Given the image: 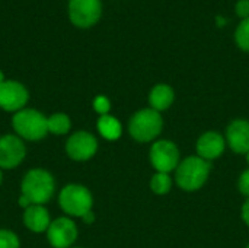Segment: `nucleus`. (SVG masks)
<instances>
[{
	"mask_svg": "<svg viewBox=\"0 0 249 248\" xmlns=\"http://www.w3.org/2000/svg\"><path fill=\"white\" fill-rule=\"evenodd\" d=\"M241 218L244 221V224L249 228V199H247L241 208Z\"/></svg>",
	"mask_w": 249,
	"mask_h": 248,
	"instance_id": "b1692460",
	"label": "nucleus"
},
{
	"mask_svg": "<svg viewBox=\"0 0 249 248\" xmlns=\"http://www.w3.org/2000/svg\"><path fill=\"white\" fill-rule=\"evenodd\" d=\"M210 174L212 162L200 158L198 155H191L181 159L179 165L174 171V181L181 190L193 193L203 189Z\"/></svg>",
	"mask_w": 249,
	"mask_h": 248,
	"instance_id": "f257e3e1",
	"label": "nucleus"
},
{
	"mask_svg": "<svg viewBox=\"0 0 249 248\" xmlns=\"http://www.w3.org/2000/svg\"><path fill=\"white\" fill-rule=\"evenodd\" d=\"M47 129L48 134L64 136L71 130V118L66 113H54L47 117Z\"/></svg>",
	"mask_w": 249,
	"mask_h": 248,
	"instance_id": "f3484780",
	"label": "nucleus"
},
{
	"mask_svg": "<svg viewBox=\"0 0 249 248\" xmlns=\"http://www.w3.org/2000/svg\"><path fill=\"white\" fill-rule=\"evenodd\" d=\"M12 129L23 142H39L48 134L47 117L35 108H23L13 114Z\"/></svg>",
	"mask_w": 249,
	"mask_h": 248,
	"instance_id": "39448f33",
	"label": "nucleus"
},
{
	"mask_svg": "<svg viewBox=\"0 0 249 248\" xmlns=\"http://www.w3.org/2000/svg\"><path fill=\"white\" fill-rule=\"evenodd\" d=\"M245 248H249V243H248V244H247V247H245Z\"/></svg>",
	"mask_w": 249,
	"mask_h": 248,
	"instance_id": "7c9ffc66",
	"label": "nucleus"
},
{
	"mask_svg": "<svg viewBox=\"0 0 249 248\" xmlns=\"http://www.w3.org/2000/svg\"><path fill=\"white\" fill-rule=\"evenodd\" d=\"M216 25H217V26H223V25H226V19H225V18H222V16H217V18H216Z\"/></svg>",
	"mask_w": 249,
	"mask_h": 248,
	"instance_id": "bb28decb",
	"label": "nucleus"
},
{
	"mask_svg": "<svg viewBox=\"0 0 249 248\" xmlns=\"http://www.w3.org/2000/svg\"><path fill=\"white\" fill-rule=\"evenodd\" d=\"M92 108L99 117L107 115L111 111V101L107 95H96L92 101Z\"/></svg>",
	"mask_w": 249,
	"mask_h": 248,
	"instance_id": "412c9836",
	"label": "nucleus"
},
{
	"mask_svg": "<svg viewBox=\"0 0 249 248\" xmlns=\"http://www.w3.org/2000/svg\"><path fill=\"white\" fill-rule=\"evenodd\" d=\"M4 80H6V77H4V73H3V70L0 69V85H1Z\"/></svg>",
	"mask_w": 249,
	"mask_h": 248,
	"instance_id": "cd10ccee",
	"label": "nucleus"
},
{
	"mask_svg": "<svg viewBox=\"0 0 249 248\" xmlns=\"http://www.w3.org/2000/svg\"><path fill=\"white\" fill-rule=\"evenodd\" d=\"M20 194L31 205H47L55 194V178L44 168H32L26 171L20 181Z\"/></svg>",
	"mask_w": 249,
	"mask_h": 248,
	"instance_id": "f03ea898",
	"label": "nucleus"
},
{
	"mask_svg": "<svg viewBox=\"0 0 249 248\" xmlns=\"http://www.w3.org/2000/svg\"><path fill=\"white\" fill-rule=\"evenodd\" d=\"M226 139L225 134L216 130H207L196 142V152L200 158L212 162L219 159L226 151Z\"/></svg>",
	"mask_w": 249,
	"mask_h": 248,
	"instance_id": "f8f14e48",
	"label": "nucleus"
},
{
	"mask_svg": "<svg viewBox=\"0 0 249 248\" xmlns=\"http://www.w3.org/2000/svg\"><path fill=\"white\" fill-rule=\"evenodd\" d=\"M245 159H247V164H248V168H249V152L245 155Z\"/></svg>",
	"mask_w": 249,
	"mask_h": 248,
	"instance_id": "c756f323",
	"label": "nucleus"
},
{
	"mask_svg": "<svg viewBox=\"0 0 249 248\" xmlns=\"http://www.w3.org/2000/svg\"><path fill=\"white\" fill-rule=\"evenodd\" d=\"M233 41L241 51L249 53V18L239 20L233 32Z\"/></svg>",
	"mask_w": 249,
	"mask_h": 248,
	"instance_id": "6ab92c4d",
	"label": "nucleus"
},
{
	"mask_svg": "<svg viewBox=\"0 0 249 248\" xmlns=\"http://www.w3.org/2000/svg\"><path fill=\"white\" fill-rule=\"evenodd\" d=\"M174 177L166 172H155L150 178V190L152 193L158 196H165L172 190L174 186Z\"/></svg>",
	"mask_w": 249,
	"mask_h": 248,
	"instance_id": "a211bd4d",
	"label": "nucleus"
},
{
	"mask_svg": "<svg viewBox=\"0 0 249 248\" xmlns=\"http://www.w3.org/2000/svg\"><path fill=\"white\" fill-rule=\"evenodd\" d=\"M58 206L66 216L82 219L93 209V196L86 186L70 183L60 190Z\"/></svg>",
	"mask_w": 249,
	"mask_h": 248,
	"instance_id": "20e7f679",
	"label": "nucleus"
},
{
	"mask_svg": "<svg viewBox=\"0 0 249 248\" xmlns=\"http://www.w3.org/2000/svg\"><path fill=\"white\" fill-rule=\"evenodd\" d=\"M45 235L53 248H70L77 240L79 228L71 218L64 215L51 221Z\"/></svg>",
	"mask_w": 249,
	"mask_h": 248,
	"instance_id": "1a4fd4ad",
	"label": "nucleus"
},
{
	"mask_svg": "<svg viewBox=\"0 0 249 248\" xmlns=\"http://www.w3.org/2000/svg\"><path fill=\"white\" fill-rule=\"evenodd\" d=\"M233 10L241 20L249 18V0H238L233 6Z\"/></svg>",
	"mask_w": 249,
	"mask_h": 248,
	"instance_id": "5701e85b",
	"label": "nucleus"
},
{
	"mask_svg": "<svg viewBox=\"0 0 249 248\" xmlns=\"http://www.w3.org/2000/svg\"><path fill=\"white\" fill-rule=\"evenodd\" d=\"M226 145L232 152L238 155H247L249 152V120L235 118L232 120L225 132Z\"/></svg>",
	"mask_w": 249,
	"mask_h": 248,
	"instance_id": "ddd939ff",
	"label": "nucleus"
},
{
	"mask_svg": "<svg viewBox=\"0 0 249 248\" xmlns=\"http://www.w3.org/2000/svg\"><path fill=\"white\" fill-rule=\"evenodd\" d=\"M26 158L25 142L15 133L0 136V170H15Z\"/></svg>",
	"mask_w": 249,
	"mask_h": 248,
	"instance_id": "9b49d317",
	"label": "nucleus"
},
{
	"mask_svg": "<svg viewBox=\"0 0 249 248\" xmlns=\"http://www.w3.org/2000/svg\"><path fill=\"white\" fill-rule=\"evenodd\" d=\"M149 107L158 113H163L172 107L175 102V91L171 85L168 83H156L150 88L149 95H147Z\"/></svg>",
	"mask_w": 249,
	"mask_h": 248,
	"instance_id": "2eb2a0df",
	"label": "nucleus"
},
{
	"mask_svg": "<svg viewBox=\"0 0 249 248\" xmlns=\"http://www.w3.org/2000/svg\"><path fill=\"white\" fill-rule=\"evenodd\" d=\"M149 161L155 172L171 174L181 162V151L175 142L169 139H158L150 146Z\"/></svg>",
	"mask_w": 249,
	"mask_h": 248,
	"instance_id": "423d86ee",
	"label": "nucleus"
},
{
	"mask_svg": "<svg viewBox=\"0 0 249 248\" xmlns=\"http://www.w3.org/2000/svg\"><path fill=\"white\" fill-rule=\"evenodd\" d=\"M70 248H82V247H70Z\"/></svg>",
	"mask_w": 249,
	"mask_h": 248,
	"instance_id": "2f4dec72",
	"label": "nucleus"
},
{
	"mask_svg": "<svg viewBox=\"0 0 249 248\" xmlns=\"http://www.w3.org/2000/svg\"><path fill=\"white\" fill-rule=\"evenodd\" d=\"M22 221L28 231L34 234H44L47 232L53 219L44 205H31L28 209L23 210Z\"/></svg>",
	"mask_w": 249,
	"mask_h": 248,
	"instance_id": "4468645a",
	"label": "nucleus"
},
{
	"mask_svg": "<svg viewBox=\"0 0 249 248\" xmlns=\"http://www.w3.org/2000/svg\"><path fill=\"white\" fill-rule=\"evenodd\" d=\"M29 102L28 88L15 79H6L0 85V110L6 113H18L26 108Z\"/></svg>",
	"mask_w": 249,
	"mask_h": 248,
	"instance_id": "9d476101",
	"label": "nucleus"
},
{
	"mask_svg": "<svg viewBox=\"0 0 249 248\" xmlns=\"http://www.w3.org/2000/svg\"><path fill=\"white\" fill-rule=\"evenodd\" d=\"M104 12L102 0H69L67 15L71 25L79 29H89L95 26Z\"/></svg>",
	"mask_w": 249,
	"mask_h": 248,
	"instance_id": "0eeeda50",
	"label": "nucleus"
},
{
	"mask_svg": "<svg viewBox=\"0 0 249 248\" xmlns=\"http://www.w3.org/2000/svg\"><path fill=\"white\" fill-rule=\"evenodd\" d=\"M238 190L242 196L249 199V168H247L238 178Z\"/></svg>",
	"mask_w": 249,
	"mask_h": 248,
	"instance_id": "4be33fe9",
	"label": "nucleus"
},
{
	"mask_svg": "<svg viewBox=\"0 0 249 248\" xmlns=\"http://www.w3.org/2000/svg\"><path fill=\"white\" fill-rule=\"evenodd\" d=\"M99 149V142L96 136L88 130H77L71 133L66 143L64 151L66 155L76 162H86L92 159Z\"/></svg>",
	"mask_w": 249,
	"mask_h": 248,
	"instance_id": "6e6552de",
	"label": "nucleus"
},
{
	"mask_svg": "<svg viewBox=\"0 0 249 248\" xmlns=\"http://www.w3.org/2000/svg\"><path fill=\"white\" fill-rule=\"evenodd\" d=\"M96 130H98V133L101 134L102 139H105L108 142H115L123 134V124L117 117H114L111 114H107V115H101L98 118Z\"/></svg>",
	"mask_w": 249,
	"mask_h": 248,
	"instance_id": "dca6fc26",
	"label": "nucleus"
},
{
	"mask_svg": "<svg viewBox=\"0 0 249 248\" xmlns=\"http://www.w3.org/2000/svg\"><path fill=\"white\" fill-rule=\"evenodd\" d=\"M0 248H20V240L16 232L0 228Z\"/></svg>",
	"mask_w": 249,
	"mask_h": 248,
	"instance_id": "aec40b11",
	"label": "nucleus"
},
{
	"mask_svg": "<svg viewBox=\"0 0 249 248\" xmlns=\"http://www.w3.org/2000/svg\"><path fill=\"white\" fill-rule=\"evenodd\" d=\"M3 183V170H0V186Z\"/></svg>",
	"mask_w": 249,
	"mask_h": 248,
	"instance_id": "c85d7f7f",
	"label": "nucleus"
},
{
	"mask_svg": "<svg viewBox=\"0 0 249 248\" xmlns=\"http://www.w3.org/2000/svg\"><path fill=\"white\" fill-rule=\"evenodd\" d=\"M82 221H83L85 225H92V224L95 222V213H93V210L88 212V213L82 218Z\"/></svg>",
	"mask_w": 249,
	"mask_h": 248,
	"instance_id": "393cba45",
	"label": "nucleus"
},
{
	"mask_svg": "<svg viewBox=\"0 0 249 248\" xmlns=\"http://www.w3.org/2000/svg\"><path fill=\"white\" fill-rule=\"evenodd\" d=\"M18 205L25 210V209H28V208L31 206V202H29L25 196H22V194H20V196H19V199H18Z\"/></svg>",
	"mask_w": 249,
	"mask_h": 248,
	"instance_id": "a878e982",
	"label": "nucleus"
},
{
	"mask_svg": "<svg viewBox=\"0 0 249 248\" xmlns=\"http://www.w3.org/2000/svg\"><path fill=\"white\" fill-rule=\"evenodd\" d=\"M127 130L130 137L137 143H153L163 130L162 114L150 107L142 108L130 117Z\"/></svg>",
	"mask_w": 249,
	"mask_h": 248,
	"instance_id": "7ed1b4c3",
	"label": "nucleus"
}]
</instances>
